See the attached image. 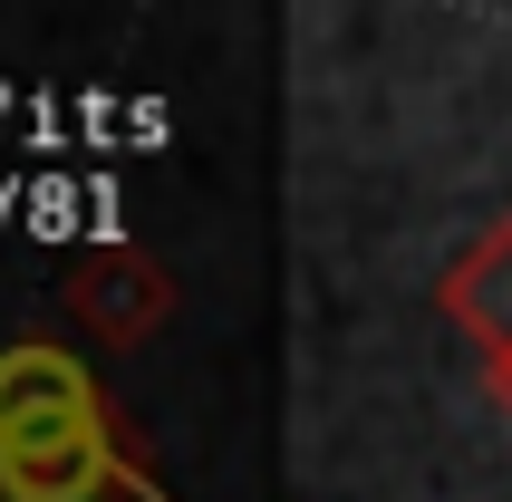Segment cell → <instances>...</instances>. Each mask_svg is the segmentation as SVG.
I'll return each instance as SVG.
<instances>
[{
	"mask_svg": "<svg viewBox=\"0 0 512 502\" xmlns=\"http://www.w3.org/2000/svg\"><path fill=\"white\" fill-rule=\"evenodd\" d=\"M484 406L512 425V358H484Z\"/></svg>",
	"mask_w": 512,
	"mask_h": 502,
	"instance_id": "cell-4",
	"label": "cell"
},
{
	"mask_svg": "<svg viewBox=\"0 0 512 502\" xmlns=\"http://www.w3.org/2000/svg\"><path fill=\"white\" fill-rule=\"evenodd\" d=\"M145 493L107 396L58 338L0 348V502H116Z\"/></svg>",
	"mask_w": 512,
	"mask_h": 502,
	"instance_id": "cell-1",
	"label": "cell"
},
{
	"mask_svg": "<svg viewBox=\"0 0 512 502\" xmlns=\"http://www.w3.org/2000/svg\"><path fill=\"white\" fill-rule=\"evenodd\" d=\"M435 309H445V319L474 338V358H512V203L455 251V261H445V280H435Z\"/></svg>",
	"mask_w": 512,
	"mask_h": 502,
	"instance_id": "cell-3",
	"label": "cell"
},
{
	"mask_svg": "<svg viewBox=\"0 0 512 502\" xmlns=\"http://www.w3.org/2000/svg\"><path fill=\"white\" fill-rule=\"evenodd\" d=\"M58 300L78 309L87 338H107V348H145V338L174 319V280H165V261H155V251L97 242V251H78V261H68Z\"/></svg>",
	"mask_w": 512,
	"mask_h": 502,
	"instance_id": "cell-2",
	"label": "cell"
}]
</instances>
